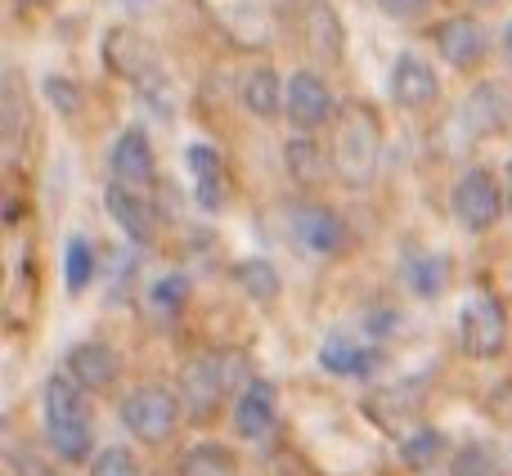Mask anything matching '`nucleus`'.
<instances>
[{"label": "nucleus", "instance_id": "nucleus-1", "mask_svg": "<svg viewBox=\"0 0 512 476\" xmlns=\"http://www.w3.org/2000/svg\"><path fill=\"white\" fill-rule=\"evenodd\" d=\"M382 162V122L369 104H346L333 122L328 140V167L346 189H364L378 176Z\"/></svg>", "mask_w": 512, "mask_h": 476}, {"label": "nucleus", "instance_id": "nucleus-2", "mask_svg": "<svg viewBox=\"0 0 512 476\" xmlns=\"http://www.w3.org/2000/svg\"><path fill=\"white\" fill-rule=\"evenodd\" d=\"M45 441L59 454L63 463H86L95 450V427H90V405L86 391L68 378V373H54L45 382Z\"/></svg>", "mask_w": 512, "mask_h": 476}, {"label": "nucleus", "instance_id": "nucleus-3", "mask_svg": "<svg viewBox=\"0 0 512 476\" xmlns=\"http://www.w3.org/2000/svg\"><path fill=\"white\" fill-rule=\"evenodd\" d=\"M212 32H221L234 50L265 54L279 27V0H198Z\"/></svg>", "mask_w": 512, "mask_h": 476}, {"label": "nucleus", "instance_id": "nucleus-4", "mask_svg": "<svg viewBox=\"0 0 512 476\" xmlns=\"http://www.w3.org/2000/svg\"><path fill=\"white\" fill-rule=\"evenodd\" d=\"M180 396H171L167 387H158V382H149V387H135L131 396L122 400V423L126 432L135 436V441L144 445H167L171 436H176L180 427Z\"/></svg>", "mask_w": 512, "mask_h": 476}, {"label": "nucleus", "instance_id": "nucleus-5", "mask_svg": "<svg viewBox=\"0 0 512 476\" xmlns=\"http://www.w3.org/2000/svg\"><path fill=\"white\" fill-rule=\"evenodd\" d=\"M230 378L234 369L225 355H194L180 369V409H185L189 423H212L225 391H230Z\"/></svg>", "mask_w": 512, "mask_h": 476}, {"label": "nucleus", "instance_id": "nucleus-6", "mask_svg": "<svg viewBox=\"0 0 512 476\" xmlns=\"http://www.w3.org/2000/svg\"><path fill=\"white\" fill-rule=\"evenodd\" d=\"M450 207H454V221L468 234H486V230H495L499 216H504V189H499V180L490 176L486 167H472L454 180Z\"/></svg>", "mask_w": 512, "mask_h": 476}, {"label": "nucleus", "instance_id": "nucleus-7", "mask_svg": "<svg viewBox=\"0 0 512 476\" xmlns=\"http://www.w3.org/2000/svg\"><path fill=\"white\" fill-rule=\"evenodd\" d=\"M459 342L472 360H495L508 346V310L490 292H477L459 310Z\"/></svg>", "mask_w": 512, "mask_h": 476}, {"label": "nucleus", "instance_id": "nucleus-8", "mask_svg": "<svg viewBox=\"0 0 512 476\" xmlns=\"http://www.w3.org/2000/svg\"><path fill=\"white\" fill-rule=\"evenodd\" d=\"M104 68L113 72V77L135 81V86L144 90L158 81V50H153V41L144 32L122 23L104 36Z\"/></svg>", "mask_w": 512, "mask_h": 476}, {"label": "nucleus", "instance_id": "nucleus-9", "mask_svg": "<svg viewBox=\"0 0 512 476\" xmlns=\"http://www.w3.org/2000/svg\"><path fill=\"white\" fill-rule=\"evenodd\" d=\"M283 113H288V122L301 126V131H319V126H333L342 108L333 104V90H328V81L319 77V72L301 68V72H292L288 77V90H283Z\"/></svg>", "mask_w": 512, "mask_h": 476}, {"label": "nucleus", "instance_id": "nucleus-10", "mask_svg": "<svg viewBox=\"0 0 512 476\" xmlns=\"http://www.w3.org/2000/svg\"><path fill=\"white\" fill-rule=\"evenodd\" d=\"M108 162H113V185L131 189V194H149L153 180H158V153H153V140L140 126H126L117 135Z\"/></svg>", "mask_w": 512, "mask_h": 476}, {"label": "nucleus", "instance_id": "nucleus-11", "mask_svg": "<svg viewBox=\"0 0 512 476\" xmlns=\"http://www.w3.org/2000/svg\"><path fill=\"white\" fill-rule=\"evenodd\" d=\"M391 99H396V108H405V113H423V108H432L436 99H441V77H436V68L427 59H418V54H400L396 63H391Z\"/></svg>", "mask_w": 512, "mask_h": 476}, {"label": "nucleus", "instance_id": "nucleus-12", "mask_svg": "<svg viewBox=\"0 0 512 476\" xmlns=\"http://www.w3.org/2000/svg\"><path fill=\"white\" fill-rule=\"evenodd\" d=\"M292 234L310 256H337L346 247V221L324 203H297L292 207Z\"/></svg>", "mask_w": 512, "mask_h": 476}, {"label": "nucleus", "instance_id": "nucleus-13", "mask_svg": "<svg viewBox=\"0 0 512 476\" xmlns=\"http://www.w3.org/2000/svg\"><path fill=\"white\" fill-rule=\"evenodd\" d=\"M486 45H490L486 27H481L472 14H454V18H445V23H436V50H441V59L459 72L477 68V63L486 59Z\"/></svg>", "mask_w": 512, "mask_h": 476}, {"label": "nucleus", "instance_id": "nucleus-14", "mask_svg": "<svg viewBox=\"0 0 512 476\" xmlns=\"http://www.w3.org/2000/svg\"><path fill=\"white\" fill-rule=\"evenodd\" d=\"M63 373L90 396V391L113 387L117 373H122V360H117V351L104 342H77L68 355H63Z\"/></svg>", "mask_w": 512, "mask_h": 476}, {"label": "nucleus", "instance_id": "nucleus-15", "mask_svg": "<svg viewBox=\"0 0 512 476\" xmlns=\"http://www.w3.org/2000/svg\"><path fill=\"white\" fill-rule=\"evenodd\" d=\"M274 423H279V396H274L270 382L252 378L234 400V432L243 441H265L274 432Z\"/></svg>", "mask_w": 512, "mask_h": 476}, {"label": "nucleus", "instance_id": "nucleus-16", "mask_svg": "<svg viewBox=\"0 0 512 476\" xmlns=\"http://www.w3.org/2000/svg\"><path fill=\"white\" fill-rule=\"evenodd\" d=\"M104 207H108V216L122 225V234L131 238V243H153V234H158V216H153L149 194H131V189H122V185H108Z\"/></svg>", "mask_w": 512, "mask_h": 476}, {"label": "nucleus", "instance_id": "nucleus-17", "mask_svg": "<svg viewBox=\"0 0 512 476\" xmlns=\"http://www.w3.org/2000/svg\"><path fill=\"white\" fill-rule=\"evenodd\" d=\"M189 176H194V198L203 212H221L225 207V162L212 144H189L185 153Z\"/></svg>", "mask_w": 512, "mask_h": 476}, {"label": "nucleus", "instance_id": "nucleus-18", "mask_svg": "<svg viewBox=\"0 0 512 476\" xmlns=\"http://www.w3.org/2000/svg\"><path fill=\"white\" fill-rule=\"evenodd\" d=\"M319 369L337 373V378H369V373L378 369V351L355 342V337H346V333H333V337H324V346H319Z\"/></svg>", "mask_w": 512, "mask_h": 476}, {"label": "nucleus", "instance_id": "nucleus-19", "mask_svg": "<svg viewBox=\"0 0 512 476\" xmlns=\"http://www.w3.org/2000/svg\"><path fill=\"white\" fill-rule=\"evenodd\" d=\"M283 81H279V72L274 68H252L248 77H243V86H239V99H243V108H248L252 117H261V122H270V117H279L283 113Z\"/></svg>", "mask_w": 512, "mask_h": 476}, {"label": "nucleus", "instance_id": "nucleus-20", "mask_svg": "<svg viewBox=\"0 0 512 476\" xmlns=\"http://www.w3.org/2000/svg\"><path fill=\"white\" fill-rule=\"evenodd\" d=\"M463 122H468L472 135H495L504 126V95H499L495 81L472 86V95L463 99Z\"/></svg>", "mask_w": 512, "mask_h": 476}, {"label": "nucleus", "instance_id": "nucleus-21", "mask_svg": "<svg viewBox=\"0 0 512 476\" xmlns=\"http://www.w3.org/2000/svg\"><path fill=\"white\" fill-rule=\"evenodd\" d=\"M301 27H306L315 54H324V59L342 54V23H337V9L328 0H306V23Z\"/></svg>", "mask_w": 512, "mask_h": 476}, {"label": "nucleus", "instance_id": "nucleus-22", "mask_svg": "<svg viewBox=\"0 0 512 476\" xmlns=\"http://www.w3.org/2000/svg\"><path fill=\"white\" fill-rule=\"evenodd\" d=\"M405 283L418 292V297H441L445 283H450V261L441 252H423V256H409L405 261Z\"/></svg>", "mask_w": 512, "mask_h": 476}, {"label": "nucleus", "instance_id": "nucleus-23", "mask_svg": "<svg viewBox=\"0 0 512 476\" xmlns=\"http://www.w3.org/2000/svg\"><path fill=\"white\" fill-rule=\"evenodd\" d=\"M400 459H405L409 472H432L436 463L445 459V432H436V427H418L414 436H405Z\"/></svg>", "mask_w": 512, "mask_h": 476}, {"label": "nucleus", "instance_id": "nucleus-24", "mask_svg": "<svg viewBox=\"0 0 512 476\" xmlns=\"http://www.w3.org/2000/svg\"><path fill=\"white\" fill-rule=\"evenodd\" d=\"M90 279H95V247H90L86 234H72L68 247H63V283L77 297V292L90 288Z\"/></svg>", "mask_w": 512, "mask_h": 476}, {"label": "nucleus", "instance_id": "nucleus-25", "mask_svg": "<svg viewBox=\"0 0 512 476\" xmlns=\"http://www.w3.org/2000/svg\"><path fill=\"white\" fill-rule=\"evenodd\" d=\"M180 476H239V459H234L225 445H194V450L180 459Z\"/></svg>", "mask_w": 512, "mask_h": 476}, {"label": "nucleus", "instance_id": "nucleus-26", "mask_svg": "<svg viewBox=\"0 0 512 476\" xmlns=\"http://www.w3.org/2000/svg\"><path fill=\"white\" fill-rule=\"evenodd\" d=\"M234 279H239V288L248 292L252 301H261V306H270L274 297H279V270H274L265 256H252V261H239V270H234Z\"/></svg>", "mask_w": 512, "mask_h": 476}, {"label": "nucleus", "instance_id": "nucleus-27", "mask_svg": "<svg viewBox=\"0 0 512 476\" xmlns=\"http://www.w3.org/2000/svg\"><path fill=\"white\" fill-rule=\"evenodd\" d=\"M283 162H288L297 185H315V180L324 176V149H315L310 140H292L288 149H283Z\"/></svg>", "mask_w": 512, "mask_h": 476}, {"label": "nucleus", "instance_id": "nucleus-28", "mask_svg": "<svg viewBox=\"0 0 512 476\" xmlns=\"http://www.w3.org/2000/svg\"><path fill=\"white\" fill-rule=\"evenodd\" d=\"M454 476H504V463L486 441H468L454 454Z\"/></svg>", "mask_w": 512, "mask_h": 476}, {"label": "nucleus", "instance_id": "nucleus-29", "mask_svg": "<svg viewBox=\"0 0 512 476\" xmlns=\"http://www.w3.org/2000/svg\"><path fill=\"white\" fill-rule=\"evenodd\" d=\"M90 476H140V463H135L131 450H122V445H108V450L95 454V463H90Z\"/></svg>", "mask_w": 512, "mask_h": 476}, {"label": "nucleus", "instance_id": "nucleus-30", "mask_svg": "<svg viewBox=\"0 0 512 476\" xmlns=\"http://www.w3.org/2000/svg\"><path fill=\"white\" fill-rule=\"evenodd\" d=\"M185 297H189V279H185V274H167V279H158V283H153V292H149V301L162 310V315L180 310V306H185Z\"/></svg>", "mask_w": 512, "mask_h": 476}, {"label": "nucleus", "instance_id": "nucleus-31", "mask_svg": "<svg viewBox=\"0 0 512 476\" xmlns=\"http://www.w3.org/2000/svg\"><path fill=\"white\" fill-rule=\"evenodd\" d=\"M45 99L54 104V113H63V117H72L81 108V90H77V81H68V77H45Z\"/></svg>", "mask_w": 512, "mask_h": 476}, {"label": "nucleus", "instance_id": "nucleus-32", "mask_svg": "<svg viewBox=\"0 0 512 476\" xmlns=\"http://www.w3.org/2000/svg\"><path fill=\"white\" fill-rule=\"evenodd\" d=\"M373 5H378L387 18H396V23H414V18L427 14L432 0H373Z\"/></svg>", "mask_w": 512, "mask_h": 476}, {"label": "nucleus", "instance_id": "nucleus-33", "mask_svg": "<svg viewBox=\"0 0 512 476\" xmlns=\"http://www.w3.org/2000/svg\"><path fill=\"white\" fill-rule=\"evenodd\" d=\"M23 476H59V472L45 468V463H23Z\"/></svg>", "mask_w": 512, "mask_h": 476}, {"label": "nucleus", "instance_id": "nucleus-34", "mask_svg": "<svg viewBox=\"0 0 512 476\" xmlns=\"http://www.w3.org/2000/svg\"><path fill=\"white\" fill-rule=\"evenodd\" d=\"M122 9H144V5H153V0H117Z\"/></svg>", "mask_w": 512, "mask_h": 476}, {"label": "nucleus", "instance_id": "nucleus-35", "mask_svg": "<svg viewBox=\"0 0 512 476\" xmlns=\"http://www.w3.org/2000/svg\"><path fill=\"white\" fill-rule=\"evenodd\" d=\"M18 9H36V5H45V0H14Z\"/></svg>", "mask_w": 512, "mask_h": 476}, {"label": "nucleus", "instance_id": "nucleus-36", "mask_svg": "<svg viewBox=\"0 0 512 476\" xmlns=\"http://www.w3.org/2000/svg\"><path fill=\"white\" fill-rule=\"evenodd\" d=\"M508 212H512V162H508Z\"/></svg>", "mask_w": 512, "mask_h": 476}, {"label": "nucleus", "instance_id": "nucleus-37", "mask_svg": "<svg viewBox=\"0 0 512 476\" xmlns=\"http://www.w3.org/2000/svg\"><path fill=\"white\" fill-rule=\"evenodd\" d=\"M504 50L512 54V23H508V32H504Z\"/></svg>", "mask_w": 512, "mask_h": 476}]
</instances>
